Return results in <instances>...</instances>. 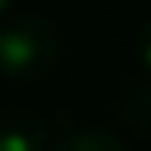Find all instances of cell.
Wrapping results in <instances>:
<instances>
[{"label":"cell","mask_w":151,"mask_h":151,"mask_svg":"<svg viewBox=\"0 0 151 151\" xmlns=\"http://www.w3.org/2000/svg\"><path fill=\"white\" fill-rule=\"evenodd\" d=\"M116 113L130 130L151 141V74L130 77L116 88Z\"/></svg>","instance_id":"3"},{"label":"cell","mask_w":151,"mask_h":151,"mask_svg":"<svg viewBox=\"0 0 151 151\" xmlns=\"http://www.w3.org/2000/svg\"><path fill=\"white\" fill-rule=\"evenodd\" d=\"M137 63L144 67V74H151V18L141 25V32H137Z\"/></svg>","instance_id":"5"},{"label":"cell","mask_w":151,"mask_h":151,"mask_svg":"<svg viewBox=\"0 0 151 151\" xmlns=\"http://www.w3.org/2000/svg\"><path fill=\"white\" fill-rule=\"evenodd\" d=\"M63 39L42 14H14L0 21V74L18 84H35L60 67Z\"/></svg>","instance_id":"1"},{"label":"cell","mask_w":151,"mask_h":151,"mask_svg":"<svg viewBox=\"0 0 151 151\" xmlns=\"http://www.w3.org/2000/svg\"><path fill=\"white\" fill-rule=\"evenodd\" d=\"M14 7V0H0V18H7V11Z\"/></svg>","instance_id":"6"},{"label":"cell","mask_w":151,"mask_h":151,"mask_svg":"<svg viewBox=\"0 0 151 151\" xmlns=\"http://www.w3.org/2000/svg\"><path fill=\"white\" fill-rule=\"evenodd\" d=\"M53 151H127L123 141L116 137L113 130H102V127H77L70 134H63Z\"/></svg>","instance_id":"4"},{"label":"cell","mask_w":151,"mask_h":151,"mask_svg":"<svg viewBox=\"0 0 151 151\" xmlns=\"http://www.w3.org/2000/svg\"><path fill=\"white\" fill-rule=\"evenodd\" d=\"M49 148V119L25 106L0 109V151H46Z\"/></svg>","instance_id":"2"}]
</instances>
